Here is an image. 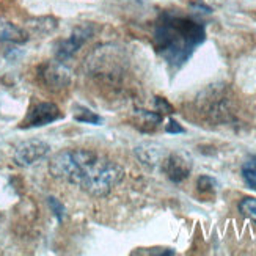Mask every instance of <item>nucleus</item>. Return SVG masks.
<instances>
[{"label": "nucleus", "mask_w": 256, "mask_h": 256, "mask_svg": "<svg viewBox=\"0 0 256 256\" xmlns=\"http://www.w3.org/2000/svg\"><path fill=\"white\" fill-rule=\"evenodd\" d=\"M165 130L168 132V134H182V132H186L184 128L180 123H178L176 120H170L168 124L165 126Z\"/></svg>", "instance_id": "15"}, {"label": "nucleus", "mask_w": 256, "mask_h": 256, "mask_svg": "<svg viewBox=\"0 0 256 256\" xmlns=\"http://www.w3.org/2000/svg\"><path fill=\"white\" fill-rule=\"evenodd\" d=\"M156 107H158L159 112H162V114H173L172 104H168V101L164 98H156Z\"/></svg>", "instance_id": "14"}, {"label": "nucleus", "mask_w": 256, "mask_h": 256, "mask_svg": "<svg viewBox=\"0 0 256 256\" xmlns=\"http://www.w3.org/2000/svg\"><path fill=\"white\" fill-rule=\"evenodd\" d=\"M50 146L42 140L32 138L19 143L14 151V162L19 166H30L48 156Z\"/></svg>", "instance_id": "4"}, {"label": "nucleus", "mask_w": 256, "mask_h": 256, "mask_svg": "<svg viewBox=\"0 0 256 256\" xmlns=\"http://www.w3.org/2000/svg\"><path fill=\"white\" fill-rule=\"evenodd\" d=\"M206 41V26L196 18L165 11L154 24L152 44L159 57L174 70L184 66Z\"/></svg>", "instance_id": "2"}, {"label": "nucleus", "mask_w": 256, "mask_h": 256, "mask_svg": "<svg viewBox=\"0 0 256 256\" xmlns=\"http://www.w3.org/2000/svg\"><path fill=\"white\" fill-rule=\"evenodd\" d=\"M164 172L170 181L182 182L192 172V158L184 151H174L164 160Z\"/></svg>", "instance_id": "6"}, {"label": "nucleus", "mask_w": 256, "mask_h": 256, "mask_svg": "<svg viewBox=\"0 0 256 256\" xmlns=\"http://www.w3.org/2000/svg\"><path fill=\"white\" fill-rule=\"evenodd\" d=\"M93 35V27L90 26H80L77 27L68 38H64L58 42L57 50H55V55H57L58 62H64L71 58L72 55L79 50L84 44L92 38Z\"/></svg>", "instance_id": "5"}, {"label": "nucleus", "mask_w": 256, "mask_h": 256, "mask_svg": "<svg viewBox=\"0 0 256 256\" xmlns=\"http://www.w3.org/2000/svg\"><path fill=\"white\" fill-rule=\"evenodd\" d=\"M27 33L16 27L11 22L0 20V41H6V42H24L27 41Z\"/></svg>", "instance_id": "8"}, {"label": "nucleus", "mask_w": 256, "mask_h": 256, "mask_svg": "<svg viewBox=\"0 0 256 256\" xmlns=\"http://www.w3.org/2000/svg\"><path fill=\"white\" fill-rule=\"evenodd\" d=\"M217 181L214 180L212 176H208V174H203L198 178V190L203 192V194H212L216 192L217 188Z\"/></svg>", "instance_id": "11"}, {"label": "nucleus", "mask_w": 256, "mask_h": 256, "mask_svg": "<svg viewBox=\"0 0 256 256\" xmlns=\"http://www.w3.org/2000/svg\"><path fill=\"white\" fill-rule=\"evenodd\" d=\"M74 120L79 123H88V124H101L102 118L99 116L93 110L86 108L84 106H76L74 107Z\"/></svg>", "instance_id": "9"}, {"label": "nucleus", "mask_w": 256, "mask_h": 256, "mask_svg": "<svg viewBox=\"0 0 256 256\" xmlns=\"http://www.w3.org/2000/svg\"><path fill=\"white\" fill-rule=\"evenodd\" d=\"M60 118H62V112L58 106H55L52 102H36L28 108V112L26 118L20 121L19 128L20 129L42 128Z\"/></svg>", "instance_id": "3"}, {"label": "nucleus", "mask_w": 256, "mask_h": 256, "mask_svg": "<svg viewBox=\"0 0 256 256\" xmlns=\"http://www.w3.org/2000/svg\"><path fill=\"white\" fill-rule=\"evenodd\" d=\"M48 203H49V208H50V210L54 212V216L57 217L58 222H62L63 217H64V214H66L64 206L58 202L57 198H54V196H49V198H48Z\"/></svg>", "instance_id": "13"}, {"label": "nucleus", "mask_w": 256, "mask_h": 256, "mask_svg": "<svg viewBox=\"0 0 256 256\" xmlns=\"http://www.w3.org/2000/svg\"><path fill=\"white\" fill-rule=\"evenodd\" d=\"M242 178L246 184L256 190V156H252L250 159H247L242 165Z\"/></svg>", "instance_id": "10"}, {"label": "nucleus", "mask_w": 256, "mask_h": 256, "mask_svg": "<svg viewBox=\"0 0 256 256\" xmlns=\"http://www.w3.org/2000/svg\"><path fill=\"white\" fill-rule=\"evenodd\" d=\"M49 172L57 180L74 184L93 196H104L123 180V168L92 150H66L55 154Z\"/></svg>", "instance_id": "1"}, {"label": "nucleus", "mask_w": 256, "mask_h": 256, "mask_svg": "<svg viewBox=\"0 0 256 256\" xmlns=\"http://www.w3.org/2000/svg\"><path fill=\"white\" fill-rule=\"evenodd\" d=\"M40 79L50 90H62L71 82V72L64 68L62 62H54L44 64L40 71Z\"/></svg>", "instance_id": "7"}, {"label": "nucleus", "mask_w": 256, "mask_h": 256, "mask_svg": "<svg viewBox=\"0 0 256 256\" xmlns=\"http://www.w3.org/2000/svg\"><path fill=\"white\" fill-rule=\"evenodd\" d=\"M239 210L244 216L256 218V198H244L239 203Z\"/></svg>", "instance_id": "12"}]
</instances>
